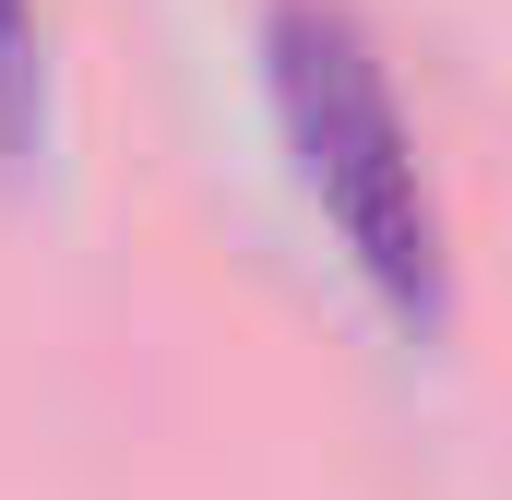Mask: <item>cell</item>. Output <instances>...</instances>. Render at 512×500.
I'll list each match as a JSON object with an SVG mask.
<instances>
[{"label": "cell", "instance_id": "1", "mask_svg": "<svg viewBox=\"0 0 512 500\" xmlns=\"http://www.w3.org/2000/svg\"><path fill=\"white\" fill-rule=\"evenodd\" d=\"M262 96L298 155V191L370 274V298L405 334H441L453 322V239H441V203H429V167H417V131L393 108L370 24L346 0H274L262 12Z\"/></svg>", "mask_w": 512, "mask_h": 500}, {"label": "cell", "instance_id": "2", "mask_svg": "<svg viewBox=\"0 0 512 500\" xmlns=\"http://www.w3.org/2000/svg\"><path fill=\"white\" fill-rule=\"evenodd\" d=\"M48 155V24L36 0H0V179Z\"/></svg>", "mask_w": 512, "mask_h": 500}]
</instances>
